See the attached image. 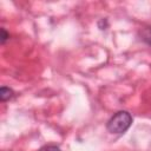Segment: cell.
Wrapping results in <instances>:
<instances>
[{
	"mask_svg": "<svg viewBox=\"0 0 151 151\" xmlns=\"http://www.w3.org/2000/svg\"><path fill=\"white\" fill-rule=\"evenodd\" d=\"M132 124V116L127 111H118L107 122L106 129L111 133H124Z\"/></svg>",
	"mask_w": 151,
	"mask_h": 151,
	"instance_id": "1",
	"label": "cell"
},
{
	"mask_svg": "<svg viewBox=\"0 0 151 151\" xmlns=\"http://www.w3.org/2000/svg\"><path fill=\"white\" fill-rule=\"evenodd\" d=\"M13 96H14V92L12 88L6 87V86H2L0 88V100L1 101H6V100L11 99V98H13Z\"/></svg>",
	"mask_w": 151,
	"mask_h": 151,
	"instance_id": "2",
	"label": "cell"
},
{
	"mask_svg": "<svg viewBox=\"0 0 151 151\" xmlns=\"http://www.w3.org/2000/svg\"><path fill=\"white\" fill-rule=\"evenodd\" d=\"M139 37H140L142 41H144L145 44L151 46V27H144L139 32Z\"/></svg>",
	"mask_w": 151,
	"mask_h": 151,
	"instance_id": "3",
	"label": "cell"
},
{
	"mask_svg": "<svg viewBox=\"0 0 151 151\" xmlns=\"http://www.w3.org/2000/svg\"><path fill=\"white\" fill-rule=\"evenodd\" d=\"M39 151H61L60 147L55 146V145H46L44 147H41Z\"/></svg>",
	"mask_w": 151,
	"mask_h": 151,
	"instance_id": "4",
	"label": "cell"
},
{
	"mask_svg": "<svg viewBox=\"0 0 151 151\" xmlns=\"http://www.w3.org/2000/svg\"><path fill=\"white\" fill-rule=\"evenodd\" d=\"M1 33H2V35H1V44H5V42H6V40L9 38V34L6 32V29H5V28H2V29H1Z\"/></svg>",
	"mask_w": 151,
	"mask_h": 151,
	"instance_id": "5",
	"label": "cell"
}]
</instances>
